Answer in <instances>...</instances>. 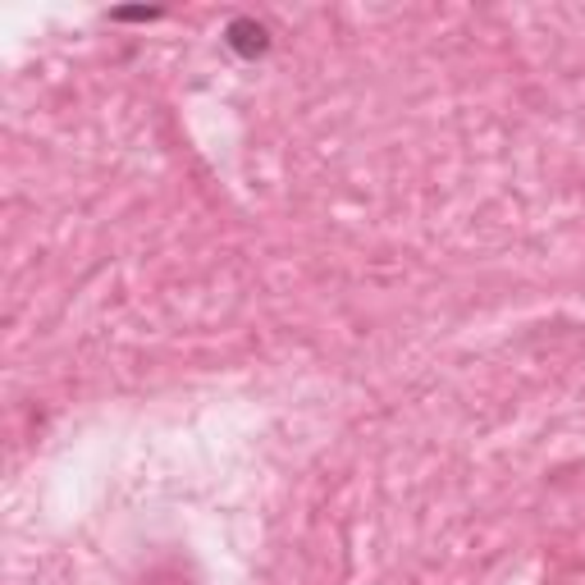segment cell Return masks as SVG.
Segmentation results:
<instances>
[{"label": "cell", "instance_id": "7a4b0ae2", "mask_svg": "<svg viewBox=\"0 0 585 585\" xmlns=\"http://www.w3.org/2000/svg\"><path fill=\"white\" fill-rule=\"evenodd\" d=\"M110 19H133V23H142V19H161V10H115Z\"/></svg>", "mask_w": 585, "mask_h": 585}, {"label": "cell", "instance_id": "6da1fadb", "mask_svg": "<svg viewBox=\"0 0 585 585\" xmlns=\"http://www.w3.org/2000/svg\"><path fill=\"white\" fill-rule=\"evenodd\" d=\"M224 46L234 50V56H243V60H257V56L270 50V28L257 23V19H234L224 28Z\"/></svg>", "mask_w": 585, "mask_h": 585}]
</instances>
